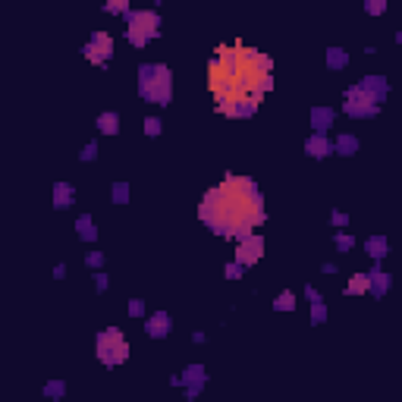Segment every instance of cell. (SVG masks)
<instances>
[{
    "label": "cell",
    "instance_id": "obj_1",
    "mask_svg": "<svg viewBox=\"0 0 402 402\" xmlns=\"http://www.w3.org/2000/svg\"><path fill=\"white\" fill-rule=\"evenodd\" d=\"M198 217L217 236L242 239L255 226H261L267 214H264V198L255 179L226 173V179L220 186L204 192V198L198 204Z\"/></svg>",
    "mask_w": 402,
    "mask_h": 402
},
{
    "label": "cell",
    "instance_id": "obj_2",
    "mask_svg": "<svg viewBox=\"0 0 402 402\" xmlns=\"http://www.w3.org/2000/svg\"><path fill=\"white\" fill-rule=\"evenodd\" d=\"M207 85L217 100H230L239 94H264L274 88V63L255 47H220L207 66Z\"/></svg>",
    "mask_w": 402,
    "mask_h": 402
},
{
    "label": "cell",
    "instance_id": "obj_3",
    "mask_svg": "<svg viewBox=\"0 0 402 402\" xmlns=\"http://www.w3.org/2000/svg\"><path fill=\"white\" fill-rule=\"evenodd\" d=\"M138 94L148 104H170L173 98V73L163 63H142L138 66Z\"/></svg>",
    "mask_w": 402,
    "mask_h": 402
},
{
    "label": "cell",
    "instance_id": "obj_4",
    "mask_svg": "<svg viewBox=\"0 0 402 402\" xmlns=\"http://www.w3.org/2000/svg\"><path fill=\"white\" fill-rule=\"evenodd\" d=\"M126 41L132 47H144L161 35V16L151 10H126Z\"/></svg>",
    "mask_w": 402,
    "mask_h": 402
},
{
    "label": "cell",
    "instance_id": "obj_5",
    "mask_svg": "<svg viewBox=\"0 0 402 402\" xmlns=\"http://www.w3.org/2000/svg\"><path fill=\"white\" fill-rule=\"evenodd\" d=\"M94 345H98L100 364H107V368H117V364H123L126 358H129V343H126V336H123L119 327H107V330H100L98 339H94Z\"/></svg>",
    "mask_w": 402,
    "mask_h": 402
},
{
    "label": "cell",
    "instance_id": "obj_6",
    "mask_svg": "<svg viewBox=\"0 0 402 402\" xmlns=\"http://www.w3.org/2000/svg\"><path fill=\"white\" fill-rule=\"evenodd\" d=\"M343 110L349 113V117H355V119H368V117H377V110H380V100H377L374 91H368V88L358 82V85H352L349 91H345Z\"/></svg>",
    "mask_w": 402,
    "mask_h": 402
},
{
    "label": "cell",
    "instance_id": "obj_7",
    "mask_svg": "<svg viewBox=\"0 0 402 402\" xmlns=\"http://www.w3.org/2000/svg\"><path fill=\"white\" fill-rule=\"evenodd\" d=\"M82 54H85L88 63H94V66H107L113 57V38L110 31H94L91 38H88V44L82 47Z\"/></svg>",
    "mask_w": 402,
    "mask_h": 402
},
{
    "label": "cell",
    "instance_id": "obj_8",
    "mask_svg": "<svg viewBox=\"0 0 402 402\" xmlns=\"http://www.w3.org/2000/svg\"><path fill=\"white\" fill-rule=\"evenodd\" d=\"M258 104H261L258 94H239V98H230V100H217V110L226 113V117L242 119V117H255Z\"/></svg>",
    "mask_w": 402,
    "mask_h": 402
},
{
    "label": "cell",
    "instance_id": "obj_9",
    "mask_svg": "<svg viewBox=\"0 0 402 402\" xmlns=\"http://www.w3.org/2000/svg\"><path fill=\"white\" fill-rule=\"evenodd\" d=\"M264 258V239L255 236V232H248V236L239 239L236 245V261L242 264V267H251V264H258Z\"/></svg>",
    "mask_w": 402,
    "mask_h": 402
},
{
    "label": "cell",
    "instance_id": "obj_10",
    "mask_svg": "<svg viewBox=\"0 0 402 402\" xmlns=\"http://www.w3.org/2000/svg\"><path fill=\"white\" fill-rule=\"evenodd\" d=\"M173 383H186V396L195 399L201 393V387H204V368L201 364H188L179 377H173Z\"/></svg>",
    "mask_w": 402,
    "mask_h": 402
},
{
    "label": "cell",
    "instance_id": "obj_11",
    "mask_svg": "<svg viewBox=\"0 0 402 402\" xmlns=\"http://www.w3.org/2000/svg\"><path fill=\"white\" fill-rule=\"evenodd\" d=\"M170 327H173V318H170L167 311H157V314H151V318L144 320V333H148V336H154V339L167 336Z\"/></svg>",
    "mask_w": 402,
    "mask_h": 402
},
{
    "label": "cell",
    "instance_id": "obj_12",
    "mask_svg": "<svg viewBox=\"0 0 402 402\" xmlns=\"http://www.w3.org/2000/svg\"><path fill=\"white\" fill-rule=\"evenodd\" d=\"M305 151L311 157H327V154H333V142L324 135V132H314V135L305 142Z\"/></svg>",
    "mask_w": 402,
    "mask_h": 402
},
{
    "label": "cell",
    "instance_id": "obj_13",
    "mask_svg": "<svg viewBox=\"0 0 402 402\" xmlns=\"http://www.w3.org/2000/svg\"><path fill=\"white\" fill-rule=\"evenodd\" d=\"M75 198V188L69 186V182H54V207L57 211H63V207H69Z\"/></svg>",
    "mask_w": 402,
    "mask_h": 402
},
{
    "label": "cell",
    "instance_id": "obj_14",
    "mask_svg": "<svg viewBox=\"0 0 402 402\" xmlns=\"http://www.w3.org/2000/svg\"><path fill=\"white\" fill-rule=\"evenodd\" d=\"M311 126L314 132H327L333 126V110L330 107H314L311 110Z\"/></svg>",
    "mask_w": 402,
    "mask_h": 402
},
{
    "label": "cell",
    "instance_id": "obj_15",
    "mask_svg": "<svg viewBox=\"0 0 402 402\" xmlns=\"http://www.w3.org/2000/svg\"><path fill=\"white\" fill-rule=\"evenodd\" d=\"M389 289V274H383V270H371L368 274V292H374V295H383Z\"/></svg>",
    "mask_w": 402,
    "mask_h": 402
},
{
    "label": "cell",
    "instance_id": "obj_16",
    "mask_svg": "<svg viewBox=\"0 0 402 402\" xmlns=\"http://www.w3.org/2000/svg\"><path fill=\"white\" fill-rule=\"evenodd\" d=\"M362 85L368 88V91H374L377 100H383V98H387V91H389V85H387V79H383V75H364Z\"/></svg>",
    "mask_w": 402,
    "mask_h": 402
},
{
    "label": "cell",
    "instance_id": "obj_17",
    "mask_svg": "<svg viewBox=\"0 0 402 402\" xmlns=\"http://www.w3.org/2000/svg\"><path fill=\"white\" fill-rule=\"evenodd\" d=\"M98 129L104 132V135H117V132H119V113H113V110L100 113V117H98Z\"/></svg>",
    "mask_w": 402,
    "mask_h": 402
},
{
    "label": "cell",
    "instance_id": "obj_18",
    "mask_svg": "<svg viewBox=\"0 0 402 402\" xmlns=\"http://www.w3.org/2000/svg\"><path fill=\"white\" fill-rule=\"evenodd\" d=\"M75 226H79V239H85V242H94V239H98V230H94V220L88 217V214H82V217L75 220Z\"/></svg>",
    "mask_w": 402,
    "mask_h": 402
},
{
    "label": "cell",
    "instance_id": "obj_19",
    "mask_svg": "<svg viewBox=\"0 0 402 402\" xmlns=\"http://www.w3.org/2000/svg\"><path fill=\"white\" fill-rule=\"evenodd\" d=\"M333 151H339V154H345V157L355 154V151H358V138L355 135H339L336 142H333Z\"/></svg>",
    "mask_w": 402,
    "mask_h": 402
},
{
    "label": "cell",
    "instance_id": "obj_20",
    "mask_svg": "<svg viewBox=\"0 0 402 402\" xmlns=\"http://www.w3.org/2000/svg\"><path fill=\"white\" fill-rule=\"evenodd\" d=\"M364 248H368V255L374 258V261H380V258L387 255V239H383V236H371Z\"/></svg>",
    "mask_w": 402,
    "mask_h": 402
},
{
    "label": "cell",
    "instance_id": "obj_21",
    "mask_svg": "<svg viewBox=\"0 0 402 402\" xmlns=\"http://www.w3.org/2000/svg\"><path fill=\"white\" fill-rule=\"evenodd\" d=\"M345 63H349V54H345V50H339V47L327 50V66H330V69H343Z\"/></svg>",
    "mask_w": 402,
    "mask_h": 402
},
{
    "label": "cell",
    "instance_id": "obj_22",
    "mask_svg": "<svg viewBox=\"0 0 402 402\" xmlns=\"http://www.w3.org/2000/svg\"><path fill=\"white\" fill-rule=\"evenodd\" d=\"M345 292L349 295H364L368 292V274H355L349 280V286H345Z\"/></svg>",
    "mask_w": 402,
    "mask_h": 402
},
{
    "label": "cell",
    "instance_id": "obj_23",
    "mask_svg": "<svg viewBox=\"0 0 402 402\" xmlns=\"http://www.w3.org/2000/svg\"><path fill=\"white\" fill-rule=\"evenodd\" d=\"M110 195H113V204H126V201H129V186H126V182H113Z\"/></svg>",
    "mask_w": 402,
    "mask_h": 402
},
{
    "label": "cell",
    "instance_id": "obj_24",
    "mask_svg": "<svg viewBox=\"0 0 402 402\" xmlns=\"http://www.w3.org/2000/svg\"><path fill=\"white\" fill-rule=\"evenodd\" d=\"M274 308H276V311H292V308H295V295L292 292H280V295H276V302H274Z\"/></svg>",
    "mask_w": 402,
    "mask_h": 402
},
{
    "label": "cell",
    "instance_id": "obj_25",
    "mask_svg": "<svg viewBox=\"0 0 402 402\" xmlns=\"http://www.w3.org/2000/svg\"><path fill=\"white\" fill-rule=\"evenodd\" d=\"M63 393H66V383L63 380H50L44 387V396H50V399H63Z\"/></svg>",
    "mask_w": 402,
    "mask_h": 402
},
{
    "label": "cell",
    "instance_id": "obj_26",
    "mask_svg": "<svg viewBox=\"0 0 402 402\" xmlns=\"http://www.w3.org/2000/svg\"><path fill=\"white\" fill-rule=\"evenodd\" d=\"M104 10L113 13V16H123L129 10V0H104Z\"/></svg>",
    "mask_w": 402,
    "mask_h": 402
},
{
    "label": "cell",
    "instance_id": "obj_27",
    "mask_svg": "<svg viewBox=\"0 0 402 402\" xmlns=\"http://www.w3.org/2000/svg\"><path fill=\"white\" fill-rule=\"evenodd\" d=\"M333 242H336V251H349L352 245H355V239H352L349 232H336V239H333Z\"/></svg>",
    "mask_w": 402,
    "mask_h": 402
},
{
    "label": "cell",
    "instance_id": "obj_28",
    "mask_svg": "<svg viewBox=\"0 0 402 402\" xmlns=\"http://www.w3.org/2000/svg\"><path fill=\"white\" fill-rule=\"evenodd\" d=\"M324 318H327V305H324V299H320V302H311V320H314V324H320Z\"/></svg>",
    "mask_w": 402,
    "mask_h": 402
},
{
    "label": "cell",
    "instance_id": "obj_29",
    "mask_svg": "<svg viewBox=\"0 0 402 402\" xmlns=\"http://www.w3.org/2000/svg\"><path fill=\"white\" fill-rule=\"evenodd\" d=\"M161 119H157V117H148V119H144V135H161Z\"/></svg>",
    "mask_w": 402,
    "mask_h": 402
},
{
    "label": "cell",
    "instance_id": "obj_30",
    "mask_svg": "<svg viewBox=\"0 0 402 402\" xmlns=\"http://www.w3.org/2000/svg\"><path fill=\"white\" fill-rule=\"evenodd\" d=\"M364 10H368L371 16H380V13L387 10V0H368V3H364Z\"/></svg>",
    "mask_w": 402,
    "mask_h": 402
},
{
    "label": "cell",
    "instance_id": "obj_31",
    "mask_svg": "<svg viewBox=\"0 0 402 402\" xmlns=\"http://www.w3.org/2000/svg\"><path fill=\"white\" fill-rule=\"evenodd\" d=\"M242 264H239V261H232V264H226V267H223V274L226 276H230V280H239V276H242Z\"/></svg>",
    "mask_w": 402,
    "mask_h": 402
},
{
    "label": "cell",
    "instance_id": "obj_32",
    "mask_svg": "<svg viewBox=\"0 0 402 402\" xmlns=\"http://www.w3.org/2000/svg\"><path fill=\"white\" fill-rule=\"evenodd\" d=\"M94 154H98V144L88 142V144H85V151H82V161H94Z\"/></svg>",
    "mask_w": 402,
    "mask_h": 402
},
{
    "label": "cell",
    "instance_id": "obj_33",
    "mask_svg": "<svg viewBox=\"0 0 402 402\" xmlns=\"http://www.w3.org/2000/svg\"><path fill=\"white\" fill-rule=\"evenodd\" d=\"M129 314H132V318H142V314H144L142 299H135V302H132V305H129Z\"/></svg>",
    "mask_w": 402,
    "mask_h": 402
},
{
    "label": "cell",
    "instance_id": "obj_34",
    "mask_svg": "<svg viewBox=\"0 0 402 402\" xmlns=\"http://www.w3.org/2000/svg\"><path fill=\"white\" fill-rule=\"evenodd\" d=\"M98 264H104V251H91L88 255V267H98Z\"/></svg>",
    "mask_w": 402,
    "mask_h": 402
},
{
    "label": "cell",
    "instance_id": "obj_35",
    "mask_svg": "<svg viewBox=\"0 0 402 402\" xmlns=\"http://www.w3.org/2000/svg\"><path fill=\"white\" fill-rule=\"evenodd\" d=\"M94 286H98L100 292H104V289L110 286V283H107V276H104V274H94Z\"/></svg>",
    "mask_w": 402,
    "mask_h": 402
},
{
    "label": "cell",
    "instance_id": "obj_36",
    "mask_svg": "<svg viewBox=\"0 0 402 402\" xmlns=\"http://www.w3.org/2000/svg\"><path fill=\"white\" fill-rule=\"evenodd\" d=\"M333 223H336V226H345V223H349V217H345L343 211H336V214H333Z\"/></svg>",
    "mask_w": 402,
    "mask_h": 402
},
{
    "label": "cell",
    "instance_id": "obj_37",
    "mask_svg": "<svg viewBox=\"0 0 402 402\" xmlns=\"http://www.w3.org/2000/svg\"><path fill=\"white\" fill-rule=\"evenodd\" d=\"M305 295H308V299H311V302H320V292H318V289H314V286H305Z\"/></svg>",
    "mask_w": 402,
    "mask_h": 402
},
{
    "label": "cell",
    "instance_id": "obj_38",
    "mask_svg": "<svg viewBox=\"0 0 402 402\" xmlns=\"http://www.w3.org/2000/svg\"><path fill=\"white\" fill-rule=\"evenodd\" d=\"M154 3H163V0H154Z\"/></svg>",
    "mask_w": 402,
    "mask_h": 402
}]
</instances>
